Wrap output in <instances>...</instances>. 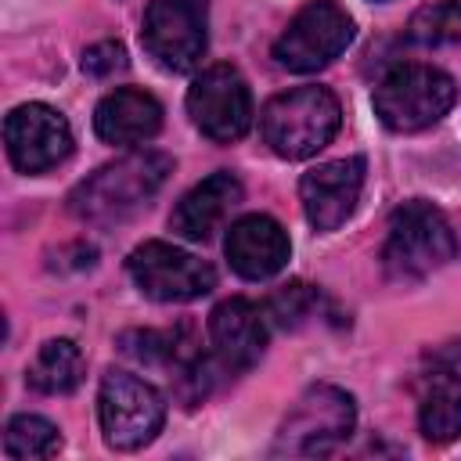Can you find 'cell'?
<instances>
[{"mask_svg":"<svg viewBox=\"0 0 461 461\" xmlns=\"http://www.w3.org/2000/svg\"><path fill=\"white\" fill-rule=\"evenodd\" d=\"M140 43L166 72H191L205 54V0H151Z\"/></svg>","mask_w":461,"mask_h":461,"instance_id":"cell-10","label":"cell"},{"mask_svg":"<svg viewBox=\"0 0 461 461\" xmlns=\"http://www.w3.org/2000/svg\"><path fill=\"white\" fill-rule=\"evenodd\" d=\"M342 108L328 86H295L263 104L259 130L277 158H310L339 133Z\"/></svg>","mask_w":461,"mask_h":461,"instance_id":"cell-3","label":"cell"},{"mask_svg":"<svg viewBox=\"0 0 461 461\" xmlns=\"http://www.w3.org/2000/svg\"><path fill=\"white\" fill-rule=\"evenodd\" d=\"M29 385L36 393H47V396H61V393H72L79 382H83V353L72 339H50L40 346L36 360L29 364L25 371Z\"/></svg>","mask_w":461,"mask_h":461,"instance_id":"cell-18","label":"cell"},{"mask_svg":"<svg viewBox=\"0 0 461 461\" xmlns=\"http://www.w3.org/2000/svg\"><path fill=\"white\" fill-rule=\"evenodd\" d=\"M212 357L223 371H245L259 360L267 346V317L249 299H223L209 313Z\"/></svg>","mask_w":461,"mask_h":461,"instance_id":"cell-14","label":"cell"},{"mask_svg":"<svg viewBox=\"0 0 461 461\" xmlns=\"http://www.w3.org/2000/svg\"><path fill=\"white\" fill-rule=\"evenodd\" d=\"M364 158H335V162H324L310 173H303L299 180V202H303V212L310 220V227L331 234L339 230L357 202H360V191H364Z\"/></svg>","mask_w":461,"mask_h":461,"instance_id":"cell-12","label":"cell"},{"mask_svg":"<svg viewBox=\"0 0 461 461\" xmlns=\"http://www.w3.org/2000/svg\"><path fill=\"white\" fill-rule=\"evenodd\" d=\"M418 425L421 436L432 443L461 439V375L443 371L429 378L418 403Z\"/></svg>","mask_w":461,"mask_h":461,"instance_id":"cell-17","label":"cell"},{"mask_svg":"<svg viewBox=\"0 0 461 461\" xmlns=\"http://www.w3.org/2000/svg\"><path fill=\"white\" fill-rule=\"evenodd\" d=\"M454 97H457V86L443 68L407 61L382 76L371 101H375V115L382 119V126L396 133H414V130L439 122L450 112Z\"/></svg>","mask_w":461,"mask_h":461,"instance_id":"cell-4","label":"cell"},{"mask_svg":"<svg viewBox=\"0 0 461 461\" xmlns=\"http://www.w3.org/2000/svg\"><path fill=\"white\" fill-rule=\"evenodd\" d=\"M357 29L342 4L335 0H310L288 29L274 43V61L288 72H317L331 65L349 43Z\"/></svg>","mask_w":461,"mask_h":461,"instance_id":"cell-6","label":"cell"},{"mask_svg":"<svg viewBox=\"0 0 461 461\" xmlns=\"http://www.w3.org/2000/svg\"><path fill=\"white\" fill-rule=\"evenodd\" d=\"M407 36L421 47H443L461 40V0H432L414 11Z\"/></svg>","mask_w":461,"mask_h":461,"instance_id":"cell-20","label":"cell"},{"mask_svg":"<svg viewBox=\"0 0 461 461\" xmlns=\"http://www.w3.org/2000/svg\"><path fill=\"white\" fill-rule=\"evenodd\" d=\"M119 68H126V47H122V43L101 40V43H94V47L83 50V72H86V76L104 79V76H112V72H119Z\"/></svg>","mask_w":461,"mask_h":461,"instance_id":"cell-22","label":"cell"},{"mask_svg":"<svg viewBox=\"0 0 461 461\" xmlns=\"http://www.w3.org/2000/svg\"><path fill=\"white\" fill-rule=\"evenodd\" d=\"M310 306H313V292L303 285V281H295V285H285L274 299H270V317L281 324V328H295L306 313H310Z\"/></svg>","mask_w":461,"mask_h":461,"instance_id":"cell-21","label":"cell"},{"mask_svg":"<svg viewBox=\"0 0 461 461\" xmlns=\"http://www.w3.org/2000/svg\"><path fill=\"white\" fill-rule=\"evenodd\" d=\"M58 447H61L58 429L40 414H14L4 429V454L7 457H18V461L50 457V454H58Z\"/></svg>","mask_w":461,"mask_h":461,"instance_id":"cell-19","label":"cell"},{"mask_svg":"<svg viewBox=\"0 0 461 461\" xmlns=\"http://www.w3.org/2000/svg\"><path fill=\"white\" fill-rule=\"evenodd\" d=\"M126 270L133 285L155 303H191L216 288V270L169 241L137 245L126 259Z\"/></svg>","mask_w":461,"mask_h":461,"instance_id":"cell-8","label":"cell"},{"mask_svg":"<svg viewBox=\"0 0 461 461\" xmlns=\"http://www.w3.org/2000/svg\"><path fill=\"white\" fill-rule=\"evenodd\" d=\"M94 130L104 144H119V148L144 144L162 130V104L133 86L112 90L101 97L94 112Z\"/></svg>","mask_w":461,"mask_h":461,"instance_id":"cell-16","label":"cell"},{"mask_svg":"<svg viewBox=\"0 0 461 461\" xmlns=\"http://www.w3.org/2000/svg\"><path fill=\"white\" fill-rule=\"evenodd\" d=\"M241 202V180L234 173H212L202 184H194L173 209L169 227L187 241H209L212 230L223 227L230 209Z\"/></svg>","mask_w":461,"mask_h":461,"instance_id":"cell-15","label":"cell"},{"mask_svg":"<svg viewBox=\"0 0 461 461\" xmlns=\"http://www.w3.org/2000/svg\"><path fill=\"white\" fill-rule=\"evenodd\" d=\"M457 256V234L450 220L425 198L393 209L382 245V267L393 281H421Z\"/></svg>","mask_w":461,"mask_h":461,"instance_id":"cell-2","label":"cell"},{"mask_svg":"<svg viewBox=\"0 0 461 461\" xmlns=\"http://www.w3.org/2000/svg\"><path fill=\"white\" fill-rule=\"evenodd\" d=\"M173 173V158L162 151H133L119 162L101 166L90 173L72 194H68V212L86 223H115L144 209L166 176Z\"/></svg>","mask_w":461,"mask_h":461,"instance_id":"cell-1","label":"cell"},{"mask_svg":"<svg viewBox=\"0 0 461 461\" xmlns=\"http://www.w3.org/2000/svg\"><path fill=\"white\" fill-rule=\"evenodd\" d=\"M4 140L14 169L22 173H47L58 162H65L72 151L68 119L43 101L11 108L4 119Z\"/></svg>","mask_w":461,"mask_h":461,"instance_id":"cell-11","label":"cell"},{"mask_svg":"<svg viewBox=\"0 0 461 461\" xmlns=\"http://www.w3.org/2000/svg\"><path fill=\"white\" fill-rule=\"evenodd\" d=\"M353 421H357V407L346 389L313 385L288 411L274 450L277 454H328L331 447L349 439Z\"/></svg>","mask_w":461,"mask_h":461,"instance_id":"cell-7","label":"cell"},{"mask_svg":"<svg viewBox=\"0 0 461 461\" xmlns=\"http://www.w3.org/2000/svg\"><path fill=\"white\" fill-rule=\"evenodd\" d=\"M187 115L216 144L245 137L252 126V94L245 76L234 65H209L187 90Z\"/></svg>","mask_w":461,"mask_h":461,"instance_id":"cell-9","label":"cell"},{"mask_svg":"<svg viewBox=\"0 0 461 461\" xmlns=\"http://www.w3.org/2000/svg\"><path fill=\"white\" fill-rule=\"evenodd\" d=\"M97 414H101L104 443L112 450H140L158 436L166 421V400L151 382L112 367L101 378Z\"/></svg>","mask_w":461,"mask_h":461,"instance_id":"cell-5","label":"cell"},{"mask_svg":"<svg viewBox=\"0 0 461 461\" xmlns=\"http://www.w3.org/2000/svg\"><path fill=\"white\" fill-rule=\"evenodd\" d=\"M223 252H227L234 274H241L249 281H267L285 270V263L292 256V241L274 216L249 212L227 227Z\"/></svg>","mask_w":461,"mask_h":461,"instance_id":"cell-13","label":"cell"}]
</instances>
